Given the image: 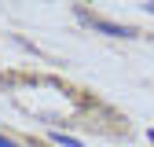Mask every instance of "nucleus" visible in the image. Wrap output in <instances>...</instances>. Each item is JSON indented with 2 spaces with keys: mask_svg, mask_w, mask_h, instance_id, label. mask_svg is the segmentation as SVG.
Returning <instances> with one entry per match:
<instances>
[{
  "mask_svg": "<svg viewBox=\"0 0 154 147\" xmlns=\"http://www.w3.org/2000/svg\"><path fill=\"white\" fill-rule=\"evenodd\" d=\"M147 136H150V143H154V129H150V133H147Z\"/></svg>",
  "mask_w": 154,
  "mask_h": 147,
  "instance_id": "5",
  "label": "nucleus"
},
{
  "mask_svg": "<svg viewBox=\"0 0 154 147\" xmlns=\"http://www.w3.org/2000/svg\"><path fill=\"white\" fill-rule=\"evenodd\" d=\"M0 147H22V143H15L11 136H4V133H0Z\"/></svg>",
  "mask_w": 154,
  "mask_h": 147,
  "instance_id": "3",
  "label": "nucleus"
},
{
  "mask_svg": "<svg viewBox=\"0 0 154 147\" xmlns=\"http://www.w3.org/2000/svg\"><path fill=\"white\" fill-rule=\"evenodd\" d=\"M51 140L63 143V147H81V140H77V136H66V133H51Z\"/></svg>",
  "mask_w": 154,
  "mask_h": 147,
  "instance_id": "2",
  "label": "nucleus"
},
{
  "mask_svg": "<svg viewBox=\"0 0 154 147\" xmlns=\"http://www.w3.org/2000/svg\"><path fill=\"white\" fill-rule=\"evenodd\" d=\"M143 8H147V11H150V15H154V0H147V4H143Z\"/></svg>",
  "mask_w": 154,
  "mask_h": 147,
  "instance_id": "4",
  "label": "nucleus"
},
{
  "mask_svg": "<svg viewBox=\"0 0 154 147\" xmlns=\"http://www.w3.org/2000/svg\"><path fill=\"white\" fill-rule=\"evenodd\" d=\"M77 22H85V26H92V30L106 33V37H136V33H140V30H132V26H121V22H106V18H95L92 11H81V8H77Z\"/></svg>",
  "mask_w": 154,
  "mask_h": 147,
  "instance_id": "1",
  "label": "nucleus"
}]
</instances>
